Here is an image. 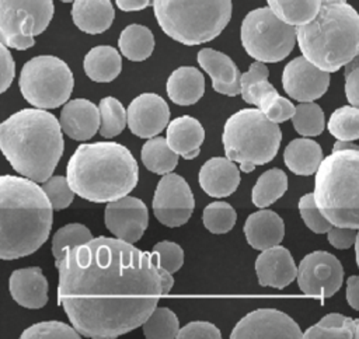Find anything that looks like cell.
Here are the masks:
<instances>
[{
    "instance_id": "obj_1",
    "label": "cell",
    "mask_w": 359,
    "mask_h": 339,
    "mask_svg": "<svg viewBox=\"0 0 359 339\" xmlns=\"http://www.w3.org/2000/svg\"><path fill=\"white\" fill-rule=\"evenodd\" d=\"M57 304L86 338L114 339L144 324L163 294L151 252L97 237L55 261Z\"/></svg>"
},
{
    "instance_id": "obj_2",
    "label": "cell",
    "mask_w": 359,
    "mask_h": 339,
    "mask_svg": "<svg viewBox=\"0 0 359 339\" xmlns=\"http://www.w3.org/2000/svg\"><path fill=\"white\" fill-rule=\"evenodd\" d=\"M52 203L38 182L14 175L0 178V258L28 256L48 240Z\"/></svg>"
},
{
    "instance_id": "obj_3",
    "label": "cell",
    "mask_w": 359,
    "mask_h": 339,
    "mask_svg": "<svg viewBox=\"0 0 359 339\" xmlns=\"http://www.w3.org/2000/svg\"><path fill=\"white\" fill-rule=\"evenodd\" d=\"M60 120L41 108H24L0 125V148L20 175L38 184L50 178L63 154Z\"/></svg>"
},
{
    "instance_id": "obj_4",
    "label": "cell",
    "mask_w": 359,
    "mask_h": 339,
    "mask_svg": "<svg viewBox=\"0 0 359 339\" xmlns=\"http://www.w3.org/2000/svg\"><path fill=\"white\" fill-rule=\"evenodd\" d=\"M66 178L80 198L94 203H108L135 189L139 167L123 144L116 141L84 143L70 157Z\"/></svg>"
},
{
    "instance_id": "obj_5",
    "label": "cell",
    "mask_w": 359,
    "mask_h": 339,
    "mask_svg": "<svg viewBox=\"0 0 359 339\" xmlns=\"http://www.w3.org/2000/svg\"><path fill=\"white\" fill-rule=\"evenodd\" d=\"M296 34L302 55L328 73L359 55V13L346 0H321L317 15Z\"/></svg>"
},
{
    "instance_id": "obj_6",
    "label": "cell",
    "mask_w": 359,
    "mask_h": 339,
    "mask_svg": "<svg viewBox=\"0 0 359 339\" xmlns=\"http://www.w3.org/2000/svg\"><path fill=\"white\" fill-rule=\"evenodd\" d=\"M314 199L332 226L359 230V150L327 155L314 181Z\"/></svg>"
},
{
    "instance_id": "obj_7",
    "label": "cell",
    "mask_w": 359,
    "mask_h": 339,
    "mask_svg": "<svg viewBox=\"0 0 359 339\" xmlns=\"http://www.w3.org/2000/svg\"><path fill=\"white\" fill-rule=\"evenodd\" d=\"M160 28L184 45L213 41L231 18V0H153Z\"/></svg>"
},
{
    "instance_id": "obj_8",
    "label": "cell",
    "mask_w": 359,
    "mask_h": 339,
    "mask_svg": "<svg viewBox=\"0 0 359 339\" xmlns=\"http://www.w3.org/2000/svg\"><path fill=\"white\" fill-rule=\"evenodd\" d=\"M282 140L278 123L269 120L259 108H245L224 123L222 141L226 157L240 164L243 172L254 171L273 160Z\"/></svg>"
},
{
    "instance_id": "obj_9",
    "label": "cell",
    "mask_w": 359,
    "mask_h": 339,
    "mask_svg": "<svg viewBox=\"0 0 359 339\" xmlns=\"http://www.w3.org/2000/svg\"><path fill=\"white\" fill-rule=\"evenodd\" d=\"M73 85V73L67 63L50 55L29 59L22 66L18 78L24 99L41 109H55L66 104Z\"/></svg>"
},
{
    "instance_id": "obj_10",
    "label": "cell",
    "mask_w": 359,
    "mask_h": 339,
    "mask_svg": "<svg viewBox=\"0 0 359 339\" xmlns=\"http://www.w3.org/2000/svg\"><path fill=\"white\" fill-rule=\"evenodd\" d=\"M240 35L245 52L264 63L283 60L297 42L296 27L282 21L269 7L250 11L241 22Z\"/></svg>"
},
{
    "instance_id": "obj_11",
    "label": "cell",
    "mask_w": 359,
    "mask_h": 339,
    "mask_svg": "<svg viewBox=\"0 0 359 339\" xmlns=\"http://www.w3.org/2000/svg\"><path fill=\"white\" fill-rule=\"evenodd\" d=\"M52 0H0V41L6 46L25 50L35 45L53 17Z\"/></svg>"
},
{
    "instance_id": "obj_12",
    "label": "cell",
    "mask_w": 359,
    "mask_h": 339,
    "mask_svg": "<svg viewBox=\"0 0 359 339\" xmlns=\"http://www.w3.org/2000/svg\"><path fill=\"white\" fill-rule=\"evenodd\" d=\"M153 213L165 227L184 226L195 209L194 193L187 181L174 172L164 174L153 196Z\"/></svg>"
},
{
    "instance_id": "obj_13",
    "label": "cell",
    "mask_w": 359,
    "mask_h": 339,
    "mask_svg": "<svg viewBox=\"0 0 359 339\" xmlns=\"http://www.w3.org/2000/svg\"><path fill=\"white\" fill-rule=\"evenodd\" d=\"M299 289L311 297L334 296L344 282V269L335 255L327 251L307 254L297 266Z\"/></svg>"
},
{
    "instance_id": "obj_14",
    "label": "cell",
    "mask_w": 359,
    "mask_h": 339,
    "mask_svg": "<svg viewBox=\"0 0 359 339\" xmlns=\"http://www.w3.org/2000/svg\"><path fill=\"white\" fill-rule=\"evenodd\" d=\"M231 339H300L303 332L285 312L275 308H258L241 318L231 331Z\"/></svg>"
},
{
    "instance_id": "obj_15",
    "label": "cell",
    "mask_w": 359,
    "mask_h": 339,
    "mask_svg": "<svg viewBox=\"0 0 359 339\" xmlns=\"http://www.w3.org/2000/svg\"><path fill=\"white\" fill-rule=\"evenodd\" d=\"M282 85L290 98L299 102H310L323 97L328 90L330 73L321 70L304 56H299L285 66Z\"/></svg>"
},
{
    "instance_id": "obj_16",
    "label": "cell",
    "mask_w": 359,
    "mask_h": 339,
    "mask_svg": "<svg viewBox=\"0 0 359 339\" xmlns=\"http://www.w3.org/2000/svg\"><path fill=\"white\" fill-rule=\"evenodd\" d=\"M104 220L107 228L116 238L135 244L149 226V212L139 198L126 195L107 203Z\"/></svg>"
},
{
    "instance_id": "obj_17",
    "label": "cell",
    "mask_w": 359,
    "mask_h": 339,
    "mask_svg": "<svg viewBox=\"0 0 359 339\" xmlns=\"http://www.w3.org/2000/svg\"><path fill=\"white\" fill-rule=\"evenodd\" d=\"M128 126L137 137L150 139L158 136L170 120V108L157 94L137 95L128 106Z\"/></svg>"
},
{
    "instance_id": "obj_18",
    "label": "cell",
    "mask_w": 359,
    "mask_h": 339,
    "mask_svg": "<svg viewBox=\"0 0 359 339\" xmlns=\"http://www.w3.org/2000/svg\"><path fill=\"white\" fill-rule=\"evenodd\" d=\"M258 283L264 287L285 289L297 277V266L289 249L275 245L264 249L255 259Z\"/></svg>"
},
{
    "instance_id": "obj_19",
    "label": "cell",
    "mask_w": 359,
    "mask_h": 339,
    "mask_svg": "<svg viewBox=\"0 0 359 339\" xmlns=\"http://www.w3.org/2000/svg\"><path fill=\"white\" fill-rule=\"evenodd\" d=\"M198 63L210 76L212 87L216 92L229 97L241 94V73L227 55L203 48L198 52Z\"/></svg>"
},
{
    "instance_id": "obj_20",
    "label": "cell",
    "mask_w": 359,
    "mask_h": 339,
    "mask_svg": "<svg viewBox=\"0 0 359 339\" xmlns=\"http://www.w3.org/2000/svg\"><path fill=\"white\" fill-rule=\"evenodd\" d=\"M59 120L63 133L73 140L84 141L100 130V108L88 99L76 98L63 105Z\"/></svg>"
},
{
    "instance_id": "obj_21",
    "label": "cell",
    "mask_w": 359,
    "mask_h": 339,
    "mask_svg": "<svg viewBox=\"0 0 359 339\" xmlns=\"http://www.w3.org/2000/svg\"><path fill=\"white\" fill-rule=\"evenodd\" d=\"M48 280L38 266L17 269L8 279L13 300L31 310L42 308L48 303Z\"/></svg>"
},
{
    "instance_id": "obj_22",
    "label": "cell",
    "mask_w": 359,
    "mask_h": 339,
    "mask_svg": "<svg viewBox=\"0 0 359 339\" xmlns=\"http://www.w3.org/2000/svg\"><path fill=\"white\" fill-rule=\"evenodd\" d=\"M240 170L227 157L209 158L199 171V185L212 198H226L240 185Z\"/></svg>"
},
{
    "instance_id": "obj_23",
    "label": "cell",
    "mask_w": 359,
    "mask_h": 339,
    "mask_svg": "<svg viewBox=\"0 0 359 339\" xmlns=\"http://www.w3.org/2000/svg\"><path fill=\"white\" fill-rule=\"evenodd\" d=\"M243 230L247 242L254 249L264 251L282 242L285 235V223L275 212L264 209L250 214Z\"/></svg>"
},
{
    "instance_id": "obj_24",
    "label": "cell",
    "mask_w": 359,
    "mask_h": 339,
    "mask_svg": "<svg viewBox=\"0 0 359 339\" xmlns=\"http://www.w3.org/2000/svg\"><path fill=\"white\" fill-rule=\"evenodd\" d=\"M165 137L170 147L178 155L191 160L199 155L201 146L205 140V129L198 119L184 115L168 123Z\"/></svg>"
},
{
    "instance_id": "obj_25",
    "label": "cell",
    "mask_w": 359,
    "mask_h": 339,
    "mask_svg": "<svg viewBox=\"0 0 359 339\" xmlns=\"http://www.w3.org/2000/svg\"><path fill=\"white\" fill-rule=\"evenodd\" d=\"M72 18L80 31L95 35L111 27L115 10L111 0H74Z\"/></svg>"
},
{
    "instance_id": "obj_26",
    "label": "cell",
    "mask_w": 359,
    "mask_h": 339,
    "mask_svg": "<svg viewBox=\"0 0 359 339\" xmlns=\"http://www.w3.org/2000/svg\"><path fill=\"white\" fill-rule=\"evenodd\" d=\"M168 98L177 105L196 104L205 92V77L192 66L175 69L167 80Z\"/></svg>"
},
{
    "instance_id": "obj_27",
    "label": "cell",
    "mask_w": 359,
    "mask_h": 339,
    "mask_svg": "<svg viewBox=\"0 0 359 339\" xmlns=\"http://www.w3.org/2000/svg\"><path fill=\"white\" fill-rule=\"evenodd\" d=\"M268 67L264 62L255 60L248 71L241 74V97L247 104L264 109L278 95L276 88L268 81Z\"/></svg>"
},
{
    "instance_id": "obj_28",
    "label": "cell",
    "mask_w": 359,
    "mask_h": 339,
    "mask_svg": "<svg viewBox=\"0 0 359 339\" xmlns=\"http://www.w3.org/2000/svg\"><path fill=\"white\" fill-rule=\"evenodd\" d=\"M283 160L293 174L309 177L317 172L324 158L323 150L317 141L310 139H294L286 146Z\"/></svg>"
},
{
    "instance_id": "obj_29",
    "label": "cell",
    "mask_w": 359,
    "mask_h": 339,
    "mask_svg": "<svg viewBox=\"0 0 359 339\" xmlns=\"http://www.w3.org/2000/svg\"><path fill=\"white\" fill-rule=\"evenodd\" d=\"M84 73L95 83H109L115 80L122 69L119 52L108 45H100L84 56Z\"/></svg>"
},
{
    "instance_id": "obj_30",
    "label": "cell",
    "mask_w": 359,
    "mask_h": 339,
    "mask_svg": "<svg viewBox=\"0 0 359 339\" xmlns=\"http://www.w3.org/2000/svg\"><path fill=\"white\" fill-rule=\"evenodd\" d=\"M118 46L126 59L132 62H142L153 53L154 36L147 27L130 24L121 32Z\"/></svg>"
},
{
    "instance_id": "obj_31",
    "label": "cell",
    "mask_w": 359,
    "mask_h": 339,
    "mask_svg": "<svg viewBox=\"0 0 359 339\" xmlns=\"http://www.w3.org/2000/svg\"><path fill=\"white\" fill-rule=\"evenodd\" d=\"M142 162L144 167L158 175L171 172L178 164V154L170 147L167 137H150L140 151Z\"/></svg>"
},
{
    "instance_id": "obj_32",
    "label": "cell",
    "mask_w": 359,
    "mask_h": 339,
    "mask_svg": "<svg viewBox=\"0 0 359 339\" xmlns=\"http://www.w3.org/2000/svg\"><path fill=\"white\" fill-rule=\"evenodd\" d=\"M359 319L345 317L342 314H328L316 325L303 332L306 339H351L356 335Z\"/></svg>"
},
{
    "instance_id": "obj_33",
    "label": "cell",
    "mask_w": 359,
    "mask_h": 339,
    "mask_svg": "<svg viewBox=\"0 0 359 339\" xmlns=\"http://www.w3.org/2000/svg\"><path fill=\"white\" fill-rule=\"evenodd\" d=\"M268 7L285 22L299 27L310 22L321 7V0H266Z\"/></svg>"
},
{
    "instance_id": "obj_34",
    "label": "cell",
    "mask_w": 359,
    "mask_h": 339,
    "mask_svg": "<svg viewBox=\"0 0 359 339\" xmlns=\"http://www.w3.org/2000/svg\"><path fill=\"white\" fill-rule=\"evenodd\" d=\"M287 189V177L279 168L265 171L255 182L251 200L257 207H266L285 195Z\"/></svg>"
},
{
    "instance_id": "obj_35",
    "label": "cell",
    "mask_w": 359,
    "mask_h": 339,
    "mask_svg": "<svg viewBox=\"0 0 359 339\" xmlns=\"http://www.w3.org/2000/svg\"><path fill=\"white\" fill-rule=\"evenodd\" d=\"M100 108V133L105 139L118 136L128 125V111L114 97H105L98 104Z\"/></svg>"
},
{
    "instance_id": "obj_36",
    "label": "cell",
    "mask_w": 359,
    "mask_h": 339,
    "mask_svg": "<svg viewBox=\"0 0 359 339\" xmlns=\"http://www.w3.org/2000/svg\"><path fill=\"white\" fill-rule=\"evenodd\" d=\"M142 328L143 335L149 339H172L180 332L178 318L167 307H156Z\"/></svg>"
},
{
    "instance_id": "obj_37",
    "label": "cell",
    "mask_w": 359,
    "mask_h": 339,
    "mask_svg": "<svg viewBox=\"0 0 359 339\" xmlns=\"http://www.w3.org/2000/svg\"><path fill=\"white\" fill-rule=\"evenodd\" d=\"M328 130L337 140L359 139V108L345 105L335 109L330 116Z\"/></svg>"
},
{
    "instance_id": "obj_38",
    "label": "cell",
    "mask_w": 359,
    "mask_h": 339,
    "mask_svg": "<svg viewBox=\"0 0 359 339\" xmlns=\"http://www.w3.org/2000/svg\"><path fill=\"white\" fill-rule=\"evenodd\" d=\"M294 130L302 136H318L323 133L325 120L321 106L313 101L300 102L292 116Z\"/></svg>"
},
{
    "instance_id": "obj_39",
    "label": "cell",
    "mask_w": 359,
    "mask_h": 339,
    "mask_svg": "<svg viewBox=\"0 0 359 339\" xmlns=\"http://www.w3.org/2000/svg\"><path fill=\"white\" fill-rule=\"evenodd\" d=\"M236 220L237 214L233 206L222 200L209 203L202 213L203 226L213 234L229 233L236 224Z\"/></svg>"
},
{
    "instance_id": "obj_40",
    "label": "cell",
    "mask_w": 359,
    "mask_h": 339,
    "mask_svg": "<svg viewBox=\"0 0 359 339\" xmlns=\"http://www.w3.org/2000/svg\"><path fill=\"white\" fill-rule=\"evenodd\" d=\"M91 240V231L86 226L79 223H70L67 226H63L53 234L52 238V254L55 256V261L60 259L62 254L67 248L83 245Z\"/></svg>"
},
{
    "instance_id": "obj_41",
    "label": "cell",
    "mask_w": 359,
    "mask_h": 339,
    "mask_svg": "<svg viewBox=\"0 0 359 339\" xmlns=\"http://www.w3.org/2000/svg\"><path fill=\"white\" fill-rule=\"evenodd\" d=\"M80 336L83 335L74 326L62 321L38 322L20 335L21 339H79Z\"/></svg>"
},
{
    "instance_id": "obj_42",
    "label": "cell",
    "mask_w": 359,
    "mask_h": 339,
    "mask_svg": "<svg viewBox=\"0 0 359 339\" xmlns=\"http://www.w3.org/2000/svg\"><path fill=\"white\" fill-rule=\"evenodd\" d=\"M299 212H300V216H302L304 224L313 233L323 234V233H328L331 230L332 224L318 209L316 199H314V193H306L304 196L300 198Z\"/></svg>"
},
{
    "instance_id": "obj_43",
    "label": "cell",
    "mask_w": 359,
    "mask_h": 339,
    "mask_svg": "<svg viewBox=\"0 0 359 339\" xmlns=\"http://www.w3.org/2000/svg\"><path fill=\"white\" fill-rule=\"evenodd\" d=\"M42 189L48 195L53 210L59 212L69 207L74 199L76 192L70 188L67 178L62 175H55L42 182Z\"/></svg>"
},
{
    "instance_id": "obj_44",
    "label": "cell",
    "mask_w": 359,
    "mask_h": 339,
    "mask_svg": "<svg viewBox=\"0 0 359 339\" xmlns=\"http://www.w3.org/2000/svg\"><path fill=\"white\" fill-rule=\"evenodd\" d=\"M151 256L156 265L164 268L170 273H175L184 265V251L172 241H160L153 247Z\"/></svg>"
},
{
    "instance_id": "obj_45",
    "label": "cell",
    "mask_w": 359,
    "mask_h": 339,
    "mask_svg": "<svg viewBox=\"0 0 359 339\" xmlns=\"http://www.w3.org/2000/svg\"><path fill=\"white\" fill-rule=\"evenodd\" d=\"M178 339H220V331L208 321H194L178 332Z\"/></svg>"
},
{
    "instance_id": "obj_46",
    "label": "cell",
    "mask_w": 359,
    "mask_h": 339,
    "mask_svg": "<svg viewBox=\"0 0 359 339\" xmlns=\"http://www.w3.org/2000/svg\"><path fill=\"white\" fill-rule=\"evenodd\" d=\"M264 113H265V116L269 119V120H272V122H275V123H282V122H285V120H287V119H292V116L294 115V111H296V106L289 101V99H286V98H283V97H280L279 94L275 97V98H272V101L264 108V109H261Z\"/></svg>"
},
{
    "instance_id": "obj_47",
    "label": "cell",
    "mask_w": 359,
    "mask_h": 339,
    "mask_svg": "<svg viewBox=\"0 0 359 339\" xmlns=\"http://www.w3.org/2000/svg\"><path fill=\"white\" fill-rule=\"evenodd\" d=\"M356 237H358V230L356 228H349V227L332 226L331 230L327 233L328 242L337 249L351 248L352 245H355Z\"/></svg>"
},
{
    "instance_id": "obj_48",
    "label": "cell",
    "mask_w": 359,
    "mask_h": 339,
    "mask_svg": "<svg viewBox=\"0 0 359 339\" xmlns=\"http://www.w3.org/2000/svg\"><path fill=\"white\" fill-rule=\"evenodd\" d=\"M0 92H4L11 85L15 74V63L8 50V46L4 43L0 45Z\"/></svg>"
},
{
    "instance_id": "obj_49",
    "label": "cell",
    "mask_w": 359,
    "mask_h": 339,
    "mask_svg": "<svg viewBox=\"0 0 359 339\" xmlns=\"http://www.w3.org/2000/svg\"><path fill=\"white\" fill-rule=\"evenodd\" d=\"M345 95L351 105L359 108V66L345 73Z\"/></svg>"
},
{
    "instance_id": "obj_50",
    "label": "cell",
    "mask_w": 359,
    "mask_h": 339,
    "mask_svg": "<svg viewBox=\"0 0 359 339\" xmlns=\"http://www.w3.org/2000/svg\"><path fill=\"white\" fill-rule=\"evenodd\" d=\"M346 301L353 310L359 311V275L349 276L346 280Z\"/></svg>"
},
{
    "instance_id": "obj_51",
    "label": "cell",
    "mask_w": 359,
    "mask_h": 339,
    "mask_svg": "<svg viewBox=\"0 0 359 339\" xmlns=\"http://www.w3.org/2000/svg\"><path fill=\"white\" fill-rule=\"evenodd\" d=\"M116 6L122 11H140L150 4H153V0H115Z\"/></svg>"
},
{
    "instance_id": "obj_52",
    "label": "cell",
    "mask_w": 359,
    "mask_h": 339,
    "mask_svg": "<svg viewBox=\"0 0 359 339\" xmlns=\"http://www.w3.org/2000/svg\"><path fill=\"white\" fill-rule=\"evenodd\" d=\"M156 265V263H154ZM157 268V272L161 277V283H163V294H168L174 286V277H172V273H170L168 270H165L164 268L156 265Z\"/></svg>"
},
{
    "instance_id": "obj_53",
    "label": "cell",
    "mask_w": 359,
    "mask_h": 339,
    "mask_svg": "<svg viewBox=\"0 0 359 339\" xmlns=\"http://www.w3.org/2000/svg\"><path fill=\"white\" fill-rule=\"evenodd\" d=\"M346 148H355L359 150V146L353 144V141L349 140H337L332 146V151H338V150H346Z\"/></svg>"
},
{
    "instance_id": "obj_54",
    "label": "cell",
    "mask_w": 359,
    "mask_h": 339,
    "mask_svg": "<svg viewBox=\"0 0 359 339\" xmlns=\"http://www.w3.org/2000/svg\"><path fill=\"white\" fill-rule=\"evenodd\" d=\"M356 66H359V55L353 59V60H351L346 66H345V73H348V71H351L352 69H355Z\"/></svg>"
},
{
    "instance_id": "obj_55",
    "label": "cell",
    "mask_w": 359,
    "mask_h": 339,
    "mask_svg": "<svg viewBox=\"0 0 359 339\" xmlns=\"http://www.w3.org/2000/svg\"><path fill=\"white\" fill-rule=\"evenodd\" d=\"M355 255H356V265L359 268V230H358V237H356V242H355Z\"/></svg>"
},
{
    "instance_id": "obj_56",
    "label": "cell",
    "mask_w": 359,
    "mask_h": 339,
    "mask_svg": "<svg viewBox=\"0 0 359 339\" xmlns=\"http://www.w3.org/2000/svg\"><path fill=\"white\" fill-rule=\"evenodd\" d=\"M355 338L359 339V324H358V328H356V335H355Z\"/></svg>"
},
{
    "instance_id": "obj_57",
    "label": "cell",
    "mask_w": 359,
    "mask_h": 339,
    "mask_svg": "<svg viewBox=\"0 0 359 339\" xmlns=\"http://www.w3.org/2000/svg\"><path fill=\"white\" fill-rule=\"evenodd\" d=\"M60 1H63V3H72V1H74V0H60Z\"/></svg>"
}]
</instances>
